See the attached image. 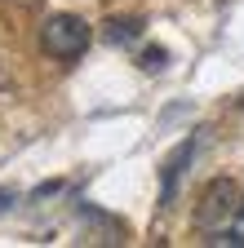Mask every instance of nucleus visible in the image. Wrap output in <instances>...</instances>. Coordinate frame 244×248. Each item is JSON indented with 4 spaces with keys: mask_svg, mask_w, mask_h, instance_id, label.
<instances>
[{
    "mask_svg": "<svg viewBox=\"0 0 244 248\" xmlns=\"http://www.w3.org/2000/svg\"><path fill=\"white\" fill-rule=\"evenodd\" d=\"M40 49L58 62H67V58H80L89 49V22L76 18V14H49L40 22Z\"/></svg>",
    "mask_w": 244,
    "mask_h": 248,
    "instance_id": "1",
    "label": "nucleus"
},
{
    "mask_svg": "<svg viewBox=\"0 0 244 248\" xmlns=\"http://www.w3.org/2000/svg\"><path fill=\"white\" fill-rule=\"evenodd\" d=\"M235 208H240V186L231 177H213L200 191V200H195V226L213 235V231H222L235 217Z\"/></svg>",
    "mask_w": 244,
    "mask_h": 248,
    "instance_id": "2",
    "label": "nucleus"
},
{
    "mask_svg": "<svg viewBox=\"0 0 244 248\" xmlns=\"http://www.w3.org/2000/svg\"><path fill=\"white\" fill-rule=\"evenodd\" d=\"M138 36H142V18H111L107 31H102V40L115 45V49H120V45H133Z\"/></svg>",
    "mask_w": 244,
    "mask_h": 248,
    "instance_id": "3",
    "label": "nucleus"
},
{
    "mask_svg": "<svg viewBox=\"0 0 244 248\" xmlns=\"http://www.w3.org/2000/svg\"><path fill=\"white\" fill-rule=\"evenodd\" d=\"M209 244H222V248H244V200H240V208H235V217L222 226V231H213V239Z\"/></svg>",
    "mask_w": 244,
    "mask_h": 248,
    "instance_id": "4",
    "label": "nucleus"
},
{
    "mask_svg": "<svg viewBox=\"0 0 244 248\" xmlns=\"http://www.w3.org/2000/svg\"><path fill=\"white\" fill-rule=\"evenodd\" d=\"M191 151H195V142L187 138L173 155H169V164H164V200H173V186H178V173H182V164L191 160Z\"/></svg>",
    "mask_w": 244,
    "mask_h": 248,
    "instance_id": "5",
    "label": "nucleus"
},
{
    "mask_svg": "<svg viewBox=\"0 0 244 248\" xmlns=\"http://www.w3.org/2000/svg\"><path fill=\"white\" fill-rule=\"evenodd\" d=\"M138 62H142V71H164V62H169V53L156 45V49H142L138 53Z\"/></svg>",
    "mask_w": 244,
    "mask_h": 248,
    "instance_id": "6",
    "label": "nucleus"
},
{
    "mask_svg": "<svg viewBox=\"0 0 244 248\" xmlns=\"http://www.w3.org/2000/svg\"><path fill=\"white\" fill-rule=\"evenodd\" d=\"M14 204V191H0V208H9Z\"/></svg>",
    "mask_w": 244,
    "mask_h": 248,
    "instance_id": "7",
    "label": "nucleus"
},
{
    "mask_svg": "<svg viewBox=\"0 0 244 248\" xmlns=\"http://www.w3.org/2000/svg\"><path fill=\"white\" fill-rule=\"evenodd\" d=\"M14 5H36V0H14Z\"/></svg>",
    "mask_w": 244,
    "mask_h": 248,
    "instance_id": "8",
    "label": "nucleus"
}]
</instances>
